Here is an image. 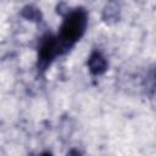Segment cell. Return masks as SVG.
<instances>
[{
  "mask_svg": "<svg viewBox=\"0 0 156 156\" xmlns=\"http://www.w3.org/2000/svg\"><path fill=\"white\" fill-rule=\"evenodd\" d=\"M89 68H90L91 73H94V74H100V73L105 72L106 61H105L104 56H101L99 52H94L89 58Z\"/></svg>",
  "mask_w": 156,
  "mask_h": 156,
  "instance_id": "cell-3",
  "label": "cell"
},
{
  "mask_svg": "<svg viewBox=\"0 0 156 156\" xmlns=\"http://www.w3.org/2000/svg\"><path fill=\"white\" fill-rule=\"evenodd\" d=\"M87 21V13L82 9H76L65 17L60 28V34L56 38L60 52L68 50L80 39L85 32Z\"/></svg>",
  "mask_w": 156,
  "mask_h": 156,
  "instance_id": "cell-1",
  "label": "cell"
},
{
  "mask_svg": "<svg viewBox=\"0 0 156 156\" xmlns=\"http://www.w3.org/2000/svg\"><path fill=\"white\" fill-rule=\"evenodd\" d=\"M58 54H60V49H58L57 39L51 35H46L45 38H43V41L39 46L38 67H40V69H45L54 60V57Z\"/></svg>",
  "mask_w": 156,
  "mask_h": 156,
  "instance_id": "cell-2",
  "label": "cell"
}]
</instances>
